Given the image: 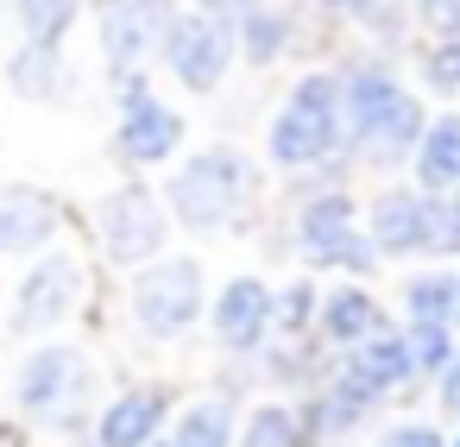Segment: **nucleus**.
<instances>
[{
  "instance_id": "29",
  "label": "nucleus",
  "mask_w": 460,
  "mask_h": 447,
  "mask_svg": "<svg viewBox=\"0 0 460 447\" xmlns=\"http://www.w3.org/2000/svg\"><path fill=\"white\" fill-rule=\"evenodd\" d=\"M278 315H284V321H290V328H296V321H303V315H309V290H290V296H284V309H278Z\"/></svg>"
},
{
  "instance_id": "13",
  "label": "nucleus",
  "mask_w": 460,
  "mask_h": 447,
  "mask_svg": "<svg viewBox=\"0 0 460 447\" xmlns=\"http://www.w3.org/2000/svg\"><path fill=\"white\" fill-rule=\"evenodd\" d=\"M58 196L39 189V183H0V259H20V252H39L51 246L58 233Z\"/></svg>"
},
{
  "instance_id": "25",
  "label": "nucleus",
  "mask_w": 460,
  "mask_h": 447,
  "mask_svg": "<svg viewBox=\"0 0 460 447\" xmlns=\"http://www.w3.org/2000/svg\"><path fill=\"white\" fill-rule=\"evenodd\" d=\"M403 346H410V365H416V372H441V365L454 359V334H447V328H410Z\"/></svg>"
},
{
  "instance_id": "9",
  "label": "nucleus",
  "mask_w": 460,
  "mask_h": 447,
  "mask_svg": "<svg viewBox=\"0 0 460 447\" xmlns=\"http://www.w3.org/2000/svg\"><path fill=\"white\" fill-rule=\"evenodd\" d=\"M296 240H303L309 265H341V271H366V265H372V246H366V233H359V208H353V196H341V189H322V196L303 202Z\"/></svg>"
},
{
  "instance_id": "2",
  "label": "nucleus",
  "mask_w": 460,
  "mask_h": 447,
  "mask_svg": "<svg viewBox=\"0 0 460 447\" xmlns=\"http://www.w3.org/2000/svg\"><path fill=\"white\" fill-rule=\"evenodd\" d=\"M347 139V120H341V76L315 70L290 89V101L278 108L271 133H265V152L284 164V171H303V164H322L334 158Z\"/></svg>"
},
{
  "instance_id": "5",
  "label": "nucleus",
  "mask_w": 460,
  "mask_h": 447,
  "mask_svg": "<svg viewBox=\"0 0 460 447\" xmlns=\"http://www.w3.org/2000/svg\"><path fill=\"white\" fill-rule=\"evenodd\" d=\"M89 390H95V365H89L83 346H39L13 378V403L32 422H51V428H64L89 403Z\"/></svg>"
},
{
  "instance_id": "14",
  "label": "nucleus",
  "mask_w": 460,
  "mask_h": 447,
  "mask_svg": "<svg viewBox=\"0 0 460 447\" xmlns=\"http://www.w3.org/2000/svg\"><path fill=\"white\" fill-rule=\"evenodd\" d=\"M278 321V296L259 284V277H234L221 296H215V340L234 346V353H252Z\"/></svg>"
},
{
  "instance_id": "10",
  "label": "nucleus",
  "mask_w": 460,
  "mask_h": 447,
  "mask_svg": "<svg viewBox=\"0 0 460 447\" xmlns=\"http://www.w3.org/2000/svg\"><path fill=\"white\" fill-rule=\"evenodd\" d=\"M183 145V114L164 108L139 76H127V101H120V127H114V152L127 164H164Z\"/></svg>"
},
{
  "instance_id": "32",
  "label": "nucleus",
  "mask_w": 460,
  "mask_h": 447,
  "mask_svg": "<svg viewBox=\"0 0 460 447\" xmlns=\"http://www.w3.org/2000/svg\"><path fill=\"white\" fill-rule=\"evenodd\" d=\"M152 447H177V441H152Z\"/></svg>"
},
{
  "instance_id": "6",
  "label": "nucleus",
  "mask_w": 460,
  "mask_h": 447,
  "mask_svg": "<svg viewBox=\"0 0 460 447\" xmlns=\"http://www.w3.org/2000/svg\"><path fill=\"white\" fill-rule=\"evenodd\" d=\"M366 246L385 259L403 252H429V246H460V221L441 196H416V189H385L366 215Z\"/></svg>"
},
{
  "instance_id": "24",
  "label": "nucleus",
  "mask_w": 460,
  "mask_h": 447,
  "mask_svg": "<svg viewBox=\"0 0 460 447\" xmlns=\"http://www.w3.org/2000/svg\"><path fill=\"white\" fill-rule=\"evenodd\" d=\"M13 20H20L26 45H51L58 51V39L76 20V0H13Z\"/></svg>"
},
{
  "instance_id": "17",
  "label": "nucleus",
  "mask_w": 460,
  "mask_h": 447,
  "mask_svg": "<svg viewBox=\"0 0 460 447\" xmlns=\"http://www.w3.org/2000/svg\"><path fill=\"white\" fill-rule=\"evenodd\" d=\"M416 183H422V196L460 189V114H441V120L422 127V139H416Z\"/></svg>"
},
{
  "instance_id": "4",
  "label": "nucleus",
  "mask_w": 460,
  "mask_h": 447,
  "mask_svg": "<svg viewBox=\"0 0 460 447\" xmlns=\"http://www.w3.org/2000/svg\"><path fill=\"white\" fill-rule=\"evenodd\" d=\"M208 13H177L171 20V32H164V64H171V76L183 83V89H196V95H215L221 89V76H227V64H234V20H240V7L246 0H202Z\"/></svg>"
},
{
  "instance_id": "19",
  "label": "nucleus",
  "mask_w": 460,
  "mask_h": 447,
  "mask_svg": "<svg viewBox=\"0 0 460 447\" xmlns=\"http://www.w3.org/2000/svg\"><path fill=\"white\" fill-rule=\"evenodd\" d=\"M385 321H378V302L366 296V290H334L328 302H322V340H334V346H359L366 334H378Z\"/></svg>"
},
{
  "instance_id": "3",
  "label": "nucleus",
  "mask_w": 460,
  "mask_h": 447,
  "mask_svg": "<svg viewBox=\"0 0 460 447\" xmlns=\"http://www.w3.org/2000/svg\"><path fill=\"white\" fill-rule=\"evenodd\" d=\"M246 189H252V164H246L234 145H208V152H196V158L177 164V177L164 183L171 215H177L183 227H196V233L227 227V221L240 215Z\"/></svg>"
},
{
  "instance_id": "18",
  "label": "nucleus",
  "mask_w": 460,
  "mask_h": 447,
  "mask_svg": "<svg viewBox=\"0 0 460 447\" xmlns=\"http://www.w3.org/2000/svg\"><path fill=\"white\" fill-rule=\"evenodd\" d=\"M403 309L410 328H454L460 321V277L454 271H422L403 284Z\"/></svg>"
},
{
  "instance_id": "22",
  "label": "nucleus",
  "mask_w": 460,
  "mask_h": 447,
  "mask_svg": "<svg viewBox=\"0 0 460 447\" xmlns=\"http://www.w3.org/2000/svg\"><path fill=\"white\" fill-rule=\"evenodd\" d=\"M284 39H290V26H284L278 7H240V20H234V45H240L252 64H271V57L284 51Z\"/></svg>"
},
{
  "instance_id": "16",
  "label": "nucleus",
  "mask_w": 460,
  "mask_h": 447,
  "mask_svg": "<svg viewBox=\"0 0 460 447\" xmlns=\"http://www.w3.org/2000/svg\"><path fill=\"white\" fill-rule=\"evenodd\" d=\"M347 372H353L366 390H378V397L416 378L410 346H403V334H391V328H378V334H366L359 346H347Z\"/></svg>"
},
{
  "instance_id": "31",
  "label": "nucleus",
  "mask_w": 460,
  "mask_h": 447,
  "mask_svg": "<svg viewBox=\"0 0 460 447\" xmlns=\"http://www.w3.org/2000/svg\"><path fill=\"white\" fill-rule=\"evenodd\" d=\"M422 7H429V13H435V7H441V0H422Z\"/></svg>"
},
{
  "instance_id": "27",
  "label": "nucleus",
  "mask_w": 460,
  "mask_h": 447,
  "mask_svg": "<svg viewBox=\"0 0 460 447\" xmlns=\"http://www.w3.org/2000/svg\"><path fill=\"white\" fill-rule=\"evenodd\" d=\"M378 447H447L429 422H397V428H385V441Z\"/></svg>"
},
{
  "instance_id": "8",
  "label": "nucleus",
  "mask_w": 460,
  "mask_h": 447,
  "mask_svg": "<svg viewBox=\"0 0 460 447\" xmlns=\"http://www.w3.org/2000/svg\"><path fill=\"white\" fill-rule=\"evenodd\" d=\"M95 227H102V246H108L114 265H146V259H158V252H164V233H171L164 202H158L146 183H120V189L102 202Z\"/></svg>"
},
{
  "instance_id": "20",
  "label": "nucleus",
  "mask_w": 460,
  "mask_h": 447,
  "mask_svg": "<svg viewBox=\"0 0 460 447\" xmlns=\"http://www.w3.org/2000/svg\"><path fill=\"white\" fill-rule=\"evenodd\" d=\"M7 83H13L26 101H51V95L64 89V57H58L51 45H20V51L7 57Z\"/></svg>"
},
{
  "instance_id": "12",
  "label": "nucleus",
  "mask_w": 460,
  "mask_h": 447,
  "mask_svg": "<svg viewBox=\"0 0 460 447\" xmlns=\"http://www.w3.org/2000/svg\"><path fill=\"white\" fill-rule=\"evenodd\" d=\"M171 20H177L171 0H108V7H102V51H108V70H114V76L139 70V64L164 45Z\"/></svg>"
},
{
  "instance_id": "33",
  "label": "nucleus",
  "mask_w": 460,
  "mask_h": 447,
  "mask_svg": "<svg viewBox=\"0 0 460 447\" xmlns=\"http://www.w3.org/2000/svg\"><path fill=\"white\" fill-rule=\"evenodd\" d=\"M447 447H460V434H454V441H447Z\"/></svg>"
},
{
  "instance_id": "23",
  "label": "nucleus",
  "mask_w": 460,
  "mask_h": 447,
  "mask_svg": "<svg viewBox=\"0 0 460 447\" xmlns=\"http://www.w3.org/2000/svg\"><path fill=\"white\" fill-rule=\"evenodd\" d=\"M171 441H177V447H234V409H227L221 397H208V403L183 409V422H177Z\"/></svg>"
},
{
  "instance_id": "26",
  "label": "nucleus",
  "mask_w": 460,
  "mask_h": 447,
  "mask_svg": "<svg viewBox=\"0 0 460 447\" xmlns=\"http://www.w3.org/2000/svg\"><path fill=\"white\" fill-rule=\"evenodd\" d=\"M429 83H435V89H460V39H441V45H435Z\"/></svg>"
},
{
  "instance_id": "30",
  "label": "nucleus",
  "mask_w": 460,
  "mask_h": 447,
  "mask_svg": "<svg viewBox=\"0 0 460 447\" xmlns=\"http://www.w3.org/2000/svg\"><path fill=\"white\" fill-rule=\"evenodd\" d=\"M322 7H334V13H366L372 0H322Z\"/></svg>"
},
{
  "instance_id": "15",
  "label": "nucleus",
  "mask_w": 460,
  "mask_h": 447,
  "mask_svg": "<svg viewBox=\"0 0 460 447\" xmlns=\"http://www.w3.org/2000/svg\"><path fill=\"white\" fill-rule=\"evenodd\" d=\"M164 409H171V397H164L158 384L120 390V397L102 409L95 441H102V447H152V441H158V428H164Z\"/></svg>"
},
{
  "instance_id": "21",
  "label": "nucleus",
  "mask_w": 460,
  "mask_h": 447,
  "mask_svg": "<svg viewBox=\"0 0 460 447\" xmlns=\"http://www.w3.org/2000/svg\"><path fill=\"white\" fill-rule=\"evenodd\" d=\"M234 447H309V428L290 403H259L246 416V428L234 434Z\"/></svg>"
},
{
  "instance_id": "28",
  "label": "nucleus",
  "mask_w": 460,
  "mask_h": 447,
  "mask_svg": "<svg viewBox=\"0 0 460 447\" xmlns=\"http://www.w3.org/2000/svg\"><path fill=\"white\" fill-rule=\"evenodd\" d=\"M441 403H447V409L460 416V353H454V359L441 365Z\"/></svg>"
},
{
  "instance_id": "11",
  "label": "nucleus",
  "mask_w": 460,
  "mask_h": 447,
  "mask_svg": "<svg viewBox=\"0 0 460 447\" xmlns=\"http://www.w3.org/2000/svg\"><path fill=\"white\" fill-rule=\"evenodd\" d=\"M76 296H83V265H76L70 252H45V259L26 271V284L13 290V334H45V328H58V321L76 309Z\"/></svg>"
},
{
  "instance_id": "1",
  "label": "nucleus",
  "mask_w": 460,
  "mask_h": 447,
  "mask_svg": "<svg viewBox=\"0 0 460 447\" xmlns=\"http://www.w3.org/2000/svg\"><path fill=\"white\" fill-rule=\"evenodd\" d=\"M341 120H347V139L372 145V152H416V139L429 127L416 95L385 64H366L341 83Z\"/></svg>"
},
{
  "instance_id": "7",
  "label": "nucleus",
  "mask_w": 460,
  "mask_h": 447,
  "mask_svg": "<svg viewBox=\"0 0 460 447\" xmlns=\"http://www.w3.org/2000/svg\"><path fill=\"white\" fill-rule=\"evenodd\" d=\"M202 315V265L196 259H152L133 277V321L152 340H177L190 334Z\"/></svg>"
}]
</instances>
